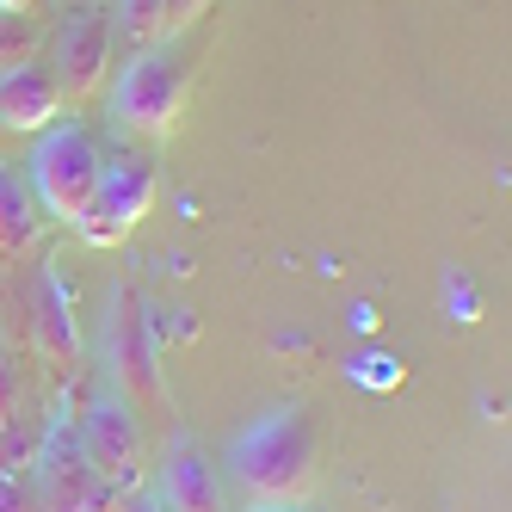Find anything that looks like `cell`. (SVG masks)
Masks as SVG:
<instances>
[{
  "label": "cell",
  "mask_w": 512,
  "mask_h": 512,
  "mask_svg": "<svg viewBox=\"0 0 512 512\" xmlns=\"http://www.w3.org/2000/svg\"><path fill=\"white\" fill-rule=\"evenodd\" d=\"M0 149H7V130H0Z\"/></svg>",
  "instance_id": "d6986e66"
},
{
  "label": "cell",
  "mask_w": 512,
  "mask_h": 512,
  "mask_svg": "<svg viewBox=\"0 0 512 512\" xmlns=\"http://www.w3.org/2000/svg\"><path fill=\"white\" fill-rule=\"evenodd\" d=\"M186 99H192V62L173 44H149V50H136V62L118 75L112 112L130 136L167 142L179 130V118H186Z\"/></svg>",
  "instance_id": "3957f363"
},
{
  "label": "cell",
  "mask_w": 512,
  "mask_h": 512,
  "mask_svg": "<svg viewBox=\"0 0 512 512\" xmlns=\"http://www.w3.org/2000/svg\"><path fill=\"white\" fill-rule=\"evenodd\" d=\"M112 512H167V506H161L149 488H118V494H112Z\"/></svg>",
  "instance_id": "2e32d148"
},
{
  "label": "cell",
  "mask_w": 512,
  "mask_h": 512,
  "mask_svg": "<svg viewBox=\"0 0 512 512\" xmlns=\"http://www.w3.org/2000/svg\"><path fill=\"white\" fill-rule=\"evenodd\" d=\"M56 118H62V87L44 62L0 75V130L7 136H44Z\"/></svg>",
  "instance_id": "30bf717a"
},
{
  "label": "cell",
  "mask_w": 512,
  "mask_h": 512,
  "mask_svg": "<svg viewBox=\"0 0 512 512\" xmlns=\"http://www.w3.org/2000/svg\"><path fill=\"white\" fill-rule=\"evenodd\" d=\"M31 488H38L44 512H112V482L81 457L75 445V426L56 420L38 438V457H31Z\"/></svg>",
  "instance_id": "5b68a950"
},
{
  "label": "cell",
  "mask_w": 512,
  "mask_h": 512,
  "mask_svg": "<svg viewBox=\"0 0 512 512\" xmlns=\"http://www.w3.org/2000/svg\"><path fill=\"white\" fill-rule=\"evenodd\" d=\"M167 512H229L223 506V482H216V469L204 463L198 445H179L167 451V469H161V494H155Z\"/></svg>",
  "instance_id": "8fae6325"
},
{
  "label": "cell",
  "mask_w": 512,
  "mask_h": 512,
  "mask_svg": "<svg viewBox=\"0 0 512 512\" xmlns=\"http://www.w3.org/2000/svg\"><path fill=\"white\" fill-rule=\"evenodd\" d=\"M44 56V19L38 13H0V75L31 68Z\"/></svg>",
  "instance_id": "4fadbf2b"
},
{
  "label": "cell",
  "mask_w": 512,
  "mask_h": 512,
  "mask_svg": "<svg viewBox=\"0 0 512 512\" xmlns=\"http://www.w3.org/2000/svg\"><path fill=\"white\" fill-rule=\"evenodd\" d=\"M38 241H44V210H38V198H31L25 173H13L7 161H0V266L31 260Z\"/></svg>",
  "instance_id": "7c38bea8"
},
{
  "label": "cell",
  "mask_w": 512,
  "mask_h": 512,
  "mask_svg": "<svg viewBox=\"0 0 512 512\" xmlns=\"http://www.w3.org/2000/svg\"><path fill=\"white\" fill-rule=\"evenodd\" d=\"M0 512H44L38 488H31V469H0Z\"/></svg>",
  "instance_id": "9a60e30c"
},
{
  "label": "cell",
  "mask_w": 512,
  "mask_h": 512,
  "mask_svg": "<svg viewBox=\"0 0 512 512\" xmlns=\"http://www.w3.org/2000/svg\"><path fill=\"white\" fill-rule=\"evenodd\" d=\"M0 13H38V0H0Z\"/></svg>",
  "instance_id": "e0dca14e"
},
{
  "label": "cell",
  "mask_w": 512,
  "mask_h": 512,
  "mask_svg": "<svg viewBox=\"0 0 512 512\" xmlns=\"http://www.w3.org/2000/svg\"><path fill=\"white\" fill-rule=\"evenodd\" d=\"M247 512H309V506H247Z\"/></svg>",
  "instance_id": "ac0fdd59"
},
{
  "label": "cell",
  "mask_w": 512,
  "mask_h": 512,
  "mask_svg": "<svg viewBox=\"0 0 512 512\" xmlns=\"http://www.w3.org/2000/svg\"><path fill=\"white\" fill-rule=\"evenodd\" d=\"M75 445H81V457L105 475L112 488H142V426H136V414H130V401L124 395H93L87 408H81V420H75Z\"/></svg>",
  "instance_id": "52a82bcc"
},
{
  "label": "cell",
  "mask_w": 512,
  "mask_h": 512,
  "mask_svg": "<svg viewBox=\"0 0 512 512\" xmlns=\"http://www.w3.org/2000/svg\"><path fill=\"white\" fill-rule=\"evenodd\" d=\"M112 377L118 389H130L136 401H155L167 408V389H161V358H155V321L130 290L118 297V321H112Z\"/></svg>",
  "instance_id": "ba28073f"
},
{
  "label": "cell",
  "mask_w": 512,
  "mask_h": 512,
  "mask_svg": "<svg viewBox=\"0 0 512 512\" xmlns=\"http://www.w3.org/2000/svg\"><path fill=\"white\" fill-rule=\"evenodd\" d=\"M99 173H105V149H99V136L87 124H50L38 142H31V161H25V186L31 198H38L44 210V223H68L75 229L93 192H99Z\"/></svg>",
  "instance_id": "7a4b0ae2"
},
{
  "label": "cell",
  "mask_w": 512,
  "mask_h": 512,
  "mask_svg": "<svg viewBox=\"0 0 512 512\" xmlns=\"http://www.w3.org/2000/svg\"><path fill=\"white\" fill-rule=\"evenodd\" d=\"M112 44H118V31H112V13L105 7H75L62 19L56 31V62H50V75L62 87V105H87L105 93V75H112Z\"/></svg>",
  "instance_id": "8992f818"
},
{
  "label": "cell",
  "mask_w": 512,
  "mask_h": 512,
  "mask_svg": "<svg viewBox=\"0 0 512 512\" xmlns=\"http://www.w3.org/2000/svg\"><path fill=\"white\" fill-rule=\"evenodd\" d=\"M155 192H161V173H155L149 155H112L99 173V192H93V204L75 229L87 235V247H124L136 235V223L155 210Z\"/></svg>",
  "instance_id": "277c9868"
},
{
  "label": "cell",
  "mask_w": 512,
  "mask_h": 512,
  "mask_svg": "<svg viewBox=\"0 0 512 512\" xmlns=\"http://www.w3.org/2000/svg\"><path fill=\"white\" fill-rule=\"evenodd\" d=\"M31 340H38L44 364L62 383L81 371V327H75V309H68V290L56 272H38V284H31Z\"/></svg>",
  "instance_id": "9c48e42d"
},
{
  "label": "cell",
  "mask_w": 512,
  "mask_h": 512,
  "mask_svg": "<svg viewBox=\"0 0 512 512\" xmlns=\"http://www.w3.org/2000/svg\"><path fill=\"white\" fill-rule=\"evenodd\" d=\"M210 7H216V0H161V44H173L179 31H192Z\"/></svg>",
  "instance_id": "5bb4252c"
},
{
  "label": "cell",
  "mask_w": 512,
  "mask_h": 512,
  "mask_svg": "<svg viewBox=\"0 0 512 512\" xmlns=\"http://www.w3.org/2000/svg\"><path fill=\"white\" fill-rule=\"evenodd\" d=\"M229 482L247 494V506H309L321 463H315V426L297 408H272L229 445Z\"/></svg>",
  "instance_id": "6da1fadb"
}]
</instances>
